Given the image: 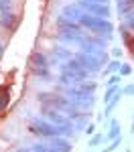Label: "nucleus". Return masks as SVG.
<instances>
[{
  "instance_id": "nucleus-1",
  "label": "nucleus",
  "mask_w": 134,
  "mask_h": 152,
  "mask_svg": "<svg viewBox=\"0 0 134 152\" xmlns=\"http://www.w3.org/2000/svg\"><path fill=\"white\" fill-rule=\"evenodd\" d=\"M96 83H89V81H81L77 85H71V87H65V94L71 104L77 107V110H87L96 104Z\"/></svg>"
},
{
  "instance_id": "nucleus-2",
  "label": "nucleus",
  "mask_w": 134,
  "mask_h": 152,
  "mask_svg": "<svg viewBox=\"0 0 134 152\" xmlns=\"http://www.w3.org/2000/svg\"><path fill=\"white\" fill-rule=\"evenodd\" d=\"M29 132L35 134V136H41L43 140L53 138V136H65V138H71L73 134H75L73 124H69V126H55V124H51V122L43 120V118H33V120L29 122Z\"/></svg>"
},
{
  "instance_id": "nucleus-3",
  "label": "nucleus",
  "mask_w": 134,
  "mask_h": 152,
  "mask_svg": "<svg viewBox=\"0 0 134 152\" xmlns=\"http://www.w3.org/2000/svg\"><path fill=\"white\" fill-rule=\"evenodd\" d=\"M77 23L83 26L85 31H89L92 35L104 37V39H112L114 33V24L110 23V18H100V16H92V14H81Z\"/></svg>"
},
{
  "instance_id": "nucleus-4",
  "label": "nucleus",
  "mask_w": 134,
  "mask_h": 152,
  "mask_svg": "<svg viewBox=\"0 0 134 152\" xmlns=\"http://www.w3.org/2000/svg\"><path fill=\"white\" fill-rule=\"evenodd\" d=\"M73 57L77 59V63L83 67L89 75H96L100 71L104 69V65L108 63V55H104V57H100V55H89V53H83V51H79V53H75Z\"/></svg>"
},
{
  "instance_id": "nucleus-5",
  "label": "nucleus",
  "mask_w": 134,
  "mask_h": 152,
  "mask_svg": "<svg viewBox=\"0 0 134 152\" xmlns=\"http://www.w3.org/2000/svg\"><path fill=\"white\" fill-rule=\"evenodd\" d=\"M75 4L83 10V14H92V16H100V18H110V4L92 2V0H77Z\"/></svg>"
},
{
  "instance_id": "nucleus-6",
  "label": "nucleus",
  "mask_w": 134,
  "mask_h": 152,
  "mask_svg": "<svg viewBox=\"0 0 134 152\" xmlns=\"http://www.w3.org/2000/svg\"><path fill=\"white\" fill-rule=\"evenodd\" d=\"M55 24L59 26V33H71V35H85V28L77 20H73L65 14H59L55 18Z\"/></svg>"
},
{
  "instance_id": "nucleus-7",
  "label": "nucleus",
  "mask_w": 134,
  "mask_h": 152,
  "mask_svg": "<svg viewBox=\"0 0 134 152\" xmlns=\"http://www.w3.org/2000/svg\"><path fill=\"white\" fill-rule=\"evenodd\" d=\"M43 116H45V120H47V122L55 124V126H69V124H71V120L65 116L63 112L53 110V107H45V105H43Z\"/></svg>"
},
{
  "instance_id": "nucleus-8",
  "label": "nucleus",
  "mask_w": 134,
  "mask_h": 152,
  "mask_svg": "<svg viewBox=\"0 0 134 152\" xmlns=\"http://www.w3.org/2000/svg\"><path fill=\"white\" fill-rule=\"evenodd\" d=\"M47 57H49V63H63V61L71 59L73 53L67 47H53L51 53H47Z\"/></svg>"
},
{
  "instance_id": "nucleus-9",
  "label": "nucleus",
  "mask_w": 134,
  "mask_h": 152,
  "mask_svg": "<svg viewBox=\"0 0 134 152\" xmlns=\"http://www.w3.org/2000/svg\"><path fill=\"white\" fill-rule=\"evenodd\" d=\"M47 144L53 146L57 152H71V140L65 138V136H53V138H47Z\"/></svg>"
},
{
  "instance_id": "nucleus-10",
  "label": "nucleus",
  "mask_w": 134,
  "mask_h": 152,
  "mask_svg": "<svg viewBox=\"0 0 134 152\" xmlns=\"http://www.w3.org/2000/svg\"><path fill=\"white\" fill-rule=\"evenodd\" d=\"M29 63H31V67H51L47 53H43V51H33L29 57Z\"/></svg>"
},
{
  "instance_id": "nucleus-11",
  "label": "nucleus",
  "mask_w": 134,
  "mask_h": 152,
  "mask_svg": "<svg viewBox=\"0 0 134 152\" xmlns=\"http://www.w3.org/2000/svg\"><path fill=\"white\" fill-rule=\"evenodd\" d=\"M16 23H18V18H16L14 10L0 12V26H2V28H6V31H12V28L16 26Z\"/></svg>"
},
{
  "instance_id": "nucleus-12",
  "label": "nucleus",
  "mask_w": 134,
  "mask_h": 152,
  "mask_svg": "<svg viewBox=\"0 0 134 152\" xmlns=\"http://www.w3.org/2000/svg\"><path fill=\"white\" fill-rule=\"evenodd\" d=\"M61 14H65V16H69V18H73V20H79V16L83 14V10L75 4V2H71V4H67L65 8H63V12Z\"/></svg>"
},
{
  "instance_id": "nucleus-13",
  "label": "nucleus",
  "mask_w": 134,
  "mask_h": 152,
  "mask_svg": "<svg viewBox=\"0 0 134 152\" xmlns=\"http://www.w3.org/2000/svg\"><path fill=\"white\" fill-rule=\"evenodd\" d=\"M118 14L120 16H126V14H130L134 10V0H118Z\"/></svg>"
},
{
  "instance_id": "nucleus-14",
  "label": "nucleus",
  "mask_w": 134,
  "mask_h": 152,
  "mask_svg": "<svg viewBox=\"0 0 134 152\" xmlns=\"http://www.w3.org/2000/svg\"><path fill=\"white\" fill-rule=\"evenodd\" d=\"M118 136H120V122H118L116 118H112V120H110V128H108L106 138H108V140H114V138H118Z\"/></svg>"
},
{
  "instance_id": "nucleus-15",
  "label": "nucleus",
  "mask_w": 134,
  "mask_h": 152,
  "mask_svg": "<svg viewBox=\"0 0 134 152\" xmlns=\"http://www.w3.org/2000/svg\"><path fill=\"white\" fill-rule=\"evenodd\" d=\"M120 33H122V41H124V45L130 49V51H134V37H132V33H130L128 28H124V26H120Z\"/></svg>"
},
{
  "instance_id": "nucleus-16",
  "label": "nucleus",
  "mask_w": 134,
  "mask_h": 152,
  "mask_svg": "<svg viewBox=\"0 0 134 152\" xmlns=\"http://www.w3.org/2000/svg\"><path fill=\"white\" fill-rule=\"evenodd\" d=\"M120 97H122V91H120V94H116V95H114V97H112V99L108 102V104H106V110H104V118H108L110 114L114 112V107L118 105V102H120Z\"/></svg>"
},
{
  "instance_id": "nucleus-17",
  "label": "nucleus",
  "mask_w": 134,
  "mask_h": 152,
  "mask_svg": "<svg viewBox=\"0 0 134 152\" xmlns=\"http://www.w3.org/2000/svg\"><path fill=\"white\" fill-rule=\"evenodd\" d=\"M31 73H33L35 77H41V79H51L49 67H31Z\"/></svg>"
},
{
  "instance_id": "nucleus-18",
  "label": "nucleus",
  "mask_w": 134,
  "mask_h": 152,
  "mask_svg": "<svg viewBox=\"0 0 134 152\" xmlns=\"http://www.w3.org/2000/svg\"><path fill=\"white\" fill-rule=\"evenodd\" d=\"M31 148H33L35 152H57L53 146H49L47 142H37V144H33Z\"/></svg>"
},
{
  "instance_id": "nucleus-19",
  "label": "nucleus",
  "mask_w": 134,
  "mask_h": 152,
  "mask_svg": "<svg viewBox=\"0 0 134 152\" xmlns=\"http://www.w3.org/2000/svg\"><path fill=\"white\" fill-rule=\"evenodd\" d=\"M8 102H10V94H8L6 87H2V89H0V112L8 105Z\"/></svg>"
},
{
  "instance_id": "nucleus-20",
  "label": "nucleus",
  "mask_w": 134,
  "mask_h": 152,
  "mask_svg": "<svg viewBox=\"0 0 134 152\" xmlns=\"http://www.w3.org/2000/svg\"><path fill=\"white\" fill-rule=\"evenodd\" d=\"M120 91H122V89L118 87V85H108V89H106V95H104V102L108 104L110 99H112V97H114L116 94H120Z\"/></svg>"
},
{
  "instance_id": "nucleus-21",
  "label": "nucleus",
  "mask_w": 134,
  "mask_h": 152,
  "mask_svg": "<svg viewBox=\"0 0 134 152\" xmlns=\"http://www.w3.org/2000/svg\"><path fill=\"white\" fill-rule=\"evenodd\" d=\"M122 18H124V24H122V26L128 28L130 33H134V10L130 12V14H126V16H122Z\"/></svg>"
},
{
  "instance_id": "nucleus-22",
  "label": "nucleus",
  "mask_w": 134,
  "mask_h": 152,
  "mask_svg": "<svg viewBox=\"0 0 134 152\" xmlns=\"http://www.w3.org/2000/svg\"><path fill=\"white\" fill-rule=\"evenodd\" d=\"M120 142H122V138L118 136V138H114V140H110V144L104 148V150H100V152H114L118 146H120Z\"/></svg>"
},
{
  "instance_id": "nucleus-23",
  "label": "nucleus",
  "mask_w": 134,
  "mask_h": 152,
  "mask_svg": "<svg viewBox=\"0 0 134 152\" xmlns=\"http://www.w3.org/2000/svg\"><path fill=\"white\" fill-rule=\"evenodd\" d=\"M120 61L118 59H112V61H108V69H106V73H116V71L120 69Z\"/></svg>"
},
{
  "instance_id": "nucleus-24",
  "label": "nucleus",
  "mask_w": 134,
  "mask_h": 152,
  "mask_svg": "<svg viewBox=\"0 0 134 152\" xmlns=\"http://www.w3.org/2000/svg\"><path fill=\"white\" fill-rule=\"evenodd\" d=\"M102 140H104V136L102 134H92V138H89V148H94V146H100L102 144Z\"/></svg>"
},
{
  "instance_id": "nucleus-25",
  "label": "nucleus",
  "mask_w": 134,
  "mask_h": 152,
  "mask_svg": "<svg viewBox=\"0 0 134 152\" xmlns=\"http://www.w3.org/2000/svg\"><path fill=\"white\" fill-rule=\"evenodd\" d=\"M118 73H120V77H126V75H130V73H132V65H128V63H122L120 69H118Z\"/></svg>"
},
{
  "instance_id": "nucleus-26",
  "label": "nucleus",
  "mask_w": 134,
  "mask_h": 152,
  "mask_svg": "<svg viewBox=\"0 0 134 152\" xmlns=\"http://www.w3.org/2000/svg\"><path fill=\"white\" fill-rule=\"evenodd\" d=\"M120 83V73H112L108 79V85H118Z\"/></svg>"
},
{
  "instance_id": "nucleus-27",
  "label": "nucleus",
  "mask_w": 134,
  "mask_h": 152,
  "mask_svg": "<svg viewBox=\"0 0 134 152\" xmlns=\"http://www.w3.org/2000/svg\"><path fill=\"white\" fill-rule=\"evenodd\" d=\"M83 132H85V134H89V136H92V134H96V124H94V122H89V124L85 126Z\"/></svg>"
},
{
  "instance_id": "nucleus-28",
  "label": "nucleus",
  "mask_w": 134,
  "mask_h": 152,
  "mask_svg": "<svg viewBox=\"0 0 134 152\" xmlns=\"http://www.w3.org/2000/svg\"><path fill=\"white\" fill-rule=\"evenodd\" d=\"M124 94H126V95H134V83H132V85H126V87H124Z\"/></svg>"
},
{
  "instance_id": "nucleus-29",
  "label": "nucleus",
  "mask_w": 134,
  "mask_h": 152,
  "mask_svg": "<svg viewBox=\"0 0 134 152\" xmlns=\"http://www.w3.org/2000/svg\"><path fill=\"white\" fill-rule=\"evenodd\" d=\"M16 152H35V150H33L31 146H29V148H26V146H23V148H16Z\"/></svg>"
},
{
  "instance_id": "nucleus-30",
  "label": "nucleus",
  "mask_w": 134,
  "mask_h": 152,
  "mask_svg": "<svg viewBox=\"0 0 134 152\" xmlns=\"http://www.w3.org/2000/svg\"><path fill=\"white\" fill-rule=\"evenodd\" d=\"M112 55H114V57L118 59V57H120V55H122V49H118V47H116V49H114V51H112Z\"/></svg>"
},
{
  "instance_id": "nucleus-31",
  "label": "nucleus",
  "mask_w": 134,
  "mask_h": 152,
  "mask_svg": "<svg viewBox=\"0 0 134 152\" xmlns=\"http://www.w3.org/2000/svg\"><path fill=\"white\" fill-rule=\"evenodd\" d=\"M92 2H102V4H108V0H92Z\"/></svg>"
},
{
  "instance_id": "nucleus-32",
  "label": "nucleus",
  "mask_w": 134,
  "mask_h": 152,
  "mask_svg": "<svg viewBox=\"0 0 134 152\" xmlns=\"http://www.w3.org/2000/svg\"><path fill=\"white\" fill-rule=\"evenodd\" d=\"M2 53H4V47H2V43H0V55H2Z\"/></svg>"
},
{
  "instance_id": "nucleus-33",
  "label": "nucleus",
  "mask_w": 134,
  "mask_h": 152,
  "mask_svg": "<svg viewBox=\"0 0 134 152\" xmlns=\"http://www.w3.org/2000/svg\"><path fill=\"white\" fill-rule=\"evenodd\" d=\"M130 132H132V134H134V122H132V130H130Z\"/></svg>"
},
{
  "instance_id": "nucleus-34",
  "label": "nucleus",
  "mask_w": 134,
  "mask_h": 152,
  "mask_svg": "<svg viewBox=\"0 0 134 152\" xmlns=\"http://www.w3.org/2000/svg\"><path fill=\"white\" fill-rule=\"evenodd\" d=\"M126 152H132V150H126Z\"/></svg>"
},
{
  "instance_id": "nucleus-35",
  "label": "nucleus",
  "mask_w": 134,
  "mask_h": 152,
  "mask_svg": "<svg viewBox=\"0 0 134 152\" xmlns=\"http://www.w3.org/2000/svg\"><path fill=\"white\" fill-rule=\"evenodd\" d=\"M8 2H12V0H8Z\"/></svg>"
}]
</instances>
